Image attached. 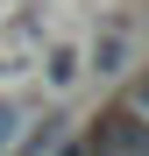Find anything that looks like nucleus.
<instances>
[{"mask_svg":"<svg viewBox=\"0 0 149 156\" xmlns=\"http://www.w3.org/2000/svg\"><path fill=\"white\" fill-rule=\"evenodd\" d=\"M99 149H107V156H149V121L114 114V121H107V135H99Z\"/></svg>","mask_w":149,"mask_h":156,"instance_id":"nucleus-1","label":"nucleus"},{"mask_svg":"<svg viewBox=\"0 0 149 156\" xmlns=\"http://www.w3.org/2000/svg\"><path fill=\"white\" fill-rule=\"evenodd\" d=\"M128 114H135V121H149V78L135 85V99H128Z\"/></svg>","mask_w":149,"mask_h":156,"instance_id":"nucleus-2","label":"nucleus"},{"mask_svg":"<svg viewBox=\"0 0 149 156\" xmlns=\"http://www.w3.org/2000/svg\"><path fill=\"white\" fill-rule=\"evenodd\" d=\"M7 135H14V107H0V149H7Z\"/></svg>","mask_w":149,"mask_h":156,"instance_id":"nucleus-3","label":"nucleus"},{"mask_svg":"<svg viewBox=\"0 0 149 156\" xmlns=\"http://www.w3.org/2000/svg\"><path fill=\"white\" fill-rule=\"evenodd\" d=\"M85 156H107V149H92V142H85Z\"/></svg>","mask_w":149,"mask_h":156,"instance_id":"nucleus-4","label":"nucleus"}]
</instances>
